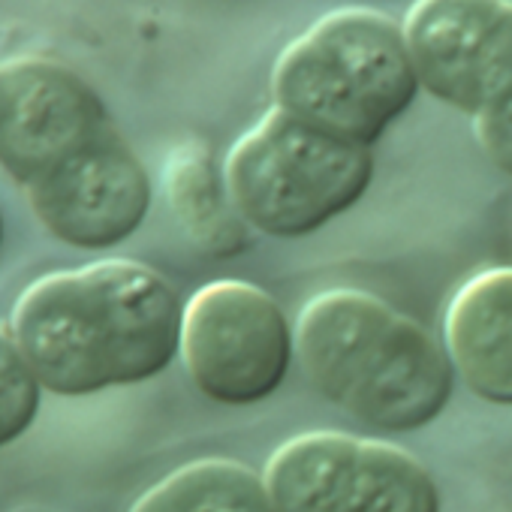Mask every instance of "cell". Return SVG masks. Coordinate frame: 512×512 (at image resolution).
Returning <instances> with one entry per match:
<instances>
[{"instance_id": "6da1fadb", "label": "cell", "mask_w": 512, "mask_h": 512, "mask_svg": "<svg viewBox=\"0 0 512 512\" xmlns=\"http://www.w3.org/2000/svg\"><path fill=\"white\" fill-rule=\"evenodd\" d=\"M184 308L172 284L133 260H100L34 281L10 335L46 392L85 398L163 374L181 353Z\"/></svg>"}, {"instance_id": "7a4b0ae2", "label": "cell", "mask_w": 512, "mask_h": 512, "mask_svg": "<svg viewBox=\"0 0 512 512\" xmlns=\"http://www.w3.org/2000/svg\"><path fill=\"white\" fill-rule=\"evenodd\" d=\"M296 353L323 398L380 431H416L452 395L449 353L371 293L311 299L299 314Z\"/></svg>"}, {"instance_id": "3957f363", "label": "cell", "mask_w": 512, "mask_h": 512, "mask_svg": "<svg viewBox=\"0 0 512 512\" xmlns=\"http://www.w3.org/2000/svg\"><path fill=\"white\" fill-rule=\"evenodd\" d=\"M404 28L365 7L326 13L278 58L275 106L338 139L377 142L416 100Z\"/></svg>"}, {"instance_id": "277c9868", "label": "cell", "mask_w": 512, "mask_h": 512, "mask_svg": "<svg viewBox=\"0 0 512 512\" xmlns=\"http://www.w3.org/2000/svg\"><path fill=\"white\" fill-rule=\"evenodd\" d=\"M223 175L247 226L299 238L365 196L374 157L368 145L338 139L272 106L232 145Z\"/></svg>"}, {"instance_id": "5b68a950", "label": "cell", "mask_w": 512, "mask_h": 512, "mask_svg": "<svg viewBox=\"0 0 512 512\" xmlns=\"http://www.w3.org/2000/svg\"><path fill=\"white\" fill-rule=\"evenodd\" d=\"M263 482L275 512H440L437 485L410 452L353 434L287 440Z\"/></svg>"}, {"instance_id": "8992f818", "label": "cell", "mask_w": 512, "mask_h": 512, "mask_svg": "<svg viewBox=\"0 0 512 512\" xmlns=\"http://www.w3.org/2000/svg\"><path fill=\"white\" fill-rule=\"evenodd\" d=\"M181 356L205 398L241 407L278 392L293 362V335L269 293L214 281L184 305Z\"/></svg>"}, {"instance_id": "52a82bcc", "label": "cell", "mask_w": 512, "mask_h": 512, "mask_svg": "<svg viewBox=\"0 0 512 512\" xmlns=\"http://www.w3.org/2000/svg\"><path fill=\"white\" fill-rule=\"evenodd\" d=\"M401 28L440 103L476 118L512 94V0H416Z\"/></svg>"}, {"instance_id": "ba28073f", "label": "cell", "mask_w": 512, "mask_h": 512, "mask_svg": "<svg viewBox=\"0 0 512 512\" xmlns=\"http://www.w3.org/2000/svg\"><path fill=\"white\" fill-rule=\"evenodd\" d=\"M112 127L97 91L43 58H19L0 67V166L31 187L67 157Z\"/></svg>"}, {"instance_id": "9c48e42d", "label": "cell", "mask_w": 512, "mask_h": 512, "mask_svg": "<svg viewBox=\"0 0 512 512\" xmlns=\"http://www.w3.org/2000/svg\"><path fill=\"white\" fill-rule=\"evenodd\" d=\"M25 193L37 220L58 241L82 250L127 241L151 208L148 172L115 127L25 187Z\"/></svg>"}, {"instance_id": "30bf717a", "label": "cell", "mask_w": 512, "mask_h": 512, "mask_svg": "<svg viewBox=\"0 0 512 512\" xmlns=\"http://www.w3.org/2000/svg\"><path fill=\"white\" fill-rule=\"evenodd\" d=\"M446 353L473 395L512 404V269H485L452 296Z\"/></svg>"}, {"instance_id": "8fae6325", "label": "cell", "mask_w": 512, "mask_h": 512, "mask_svg": "<svg viewBox=\"0 0 512 512\" xmlns=\"http://www.w3.org/2000/svg\"><path fill=\"white\" fill-rule=\"evenodd\" d=\"M163 184L169 208L196 250L208 256H235L247 247V223L205 142H181L166 160Z\"/></svg>"}, {"instance_id": "7c38bea8", "label": "cell", "mask_w": 512, "mask_h": 512, "mask_svg": "<svg viewBox=\"0 0 512 512\" xmlns=\"http://www.w3.org/2000/svg\"><path fill=\"white\" fill-rule=\"evenodd\" d=\"M130 512H275L266 482L229 458L178 467L145 491Z\"/></svg>"}, {"instance_id": "4fadbf2b", "label": "cell", "mask_w": 512, "mask_h": 512, "mask_svg": "<svg viewBox=\"0 0 512 512\" xmlns=\"http://www.w3.org/2000/svg\"><path fill=\"white\" fill-rule=\"evenodd\" d=\"M43 383L28 365L13 335L0 332V449L31 431L40 416Z\"/></svg>"}, {"instance_id": "5bb4252c", "label": "cell", "mask_w": 512, "mask_h": 512, "mask_svg": "<svg viewBox=\"0 0 512 512\" xmlns=\"http://www.w3.org/2000/svg\"><path fill=\"white\" fill-rule=\"evenodd\" d=\"M473 130L485 157L497 169L512 175V94L494 103L491 109H485L482 115H476Z\"/></svg>"}, {"instance_id": "9a60e30c", "label": "cell", "mask_w": 512, "mask_h": 512, "mask_svg": "<svg viewBox=\"0 0 512 512\" xmlns=\"http://www.w3.org/2000/svg\"><path fill=\"white\" fill-rule=\"evenodd\" d=\"M0 244H4V214H0Z\"/></svg>"}]
</instances>
